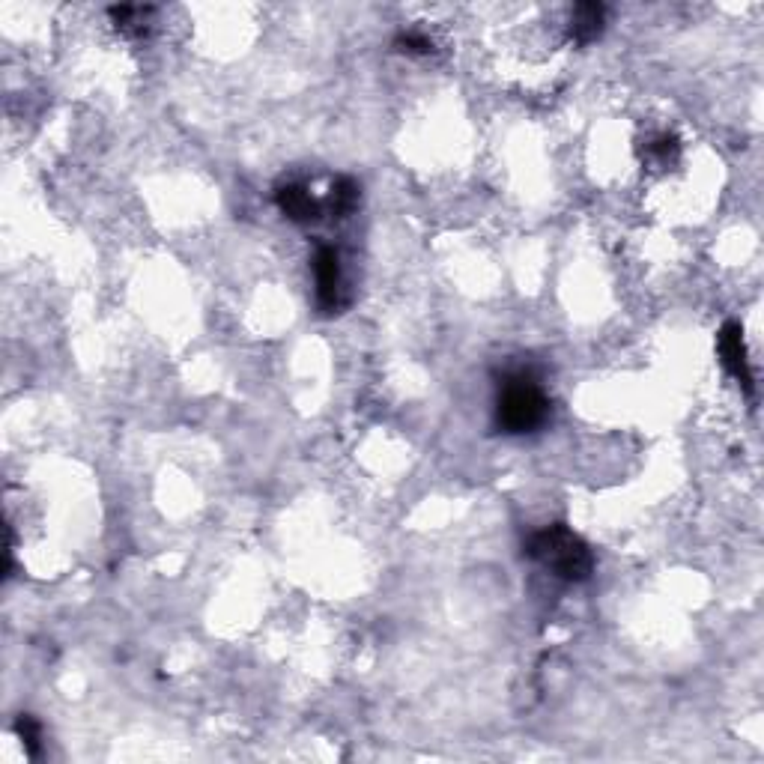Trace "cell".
<instances>
[{
	"label": "cell",
	"instance_id": "obj_2",
	"mask_svg": "<svg viewBox=\"0 0 764 764\" xmlns=\"http://www.w3.org/2000/svg\"><path fill=\"white\" fill-rule=\"evenodd\" d=\"M550 418V397L529 374H511L496 394V427L508 436L535 433Z\"/></svg>",
	"mask_w": 764,
	"mask_h": 764
},
{
	"label": "cell",
	"instance_id": "obj_11",
	"mask_svg": "<svg viewBox=\"0 0 764 764\" xmlns=\"http://www.w3.org/2000/svg\"><path fill=\"white\" fill-rule=\"evenodd\" d=\"M678 156V141L672 138V135H660V138H654L651 144H648V159H654V162H669V159H675Z\"/></svg>",
	"mask_w": 764,
	"mask_h": 764
},
{
	"label": "cell",
	"instance_id": "obj_7",
	"mask_svg": "<svg viewBox=\"0 0 764 764\" xmlns=\"http://www.w3.org/2000/svg\"><path fill=\"white\" fill-rule=\"evenodd\" d=\"M153 12H156L153 6H111L108 9L114 27L123 36H147V21Z\"/></svg>",
	"mask_w": 764,
	"mask_h": 764
},
{
	"label": "cell",
	"instance_id": "obj_10",
	"mask_svg": "<svg viewBox=\"0 0 764 764\" xmlns=\"http://www.w3.org/2000/svg\"><path fill=\"white\" fill-rule=\"evenodd\" d=\"M394 45H397V51H403V54H415V57H424V54H430L433 51V42L424 36V33H400L397 39H394Z\"/></svg>",
	"mask_w": 764,
	"mask_h": 764
},
{
	"label": "cell",
	"instance_id": "obj_1",
	"mask_svg": "<svg viewBox=\"0 0 764 764\" xmlns=\"http://www.w3.org/2000/svg\"><path fill=\"white\" fill-rule=\"evenodd\" d=\"M526 556L532 562H538L544 571H550L565 582H585L594 573L591 547L565 523H556V526H547V529L535 532L526 544Z\"/></svg>",
	"mask_w": 764,
	"mask_h": 764
},
{
	"label": "cell",
	"instance_id": "obj_6",
	"mask_svg": "<svg viewBox=\"0 0 764 764\" xmlns=\"http://www.w3.org/2000/svg\"><path fill=\"white\" fill-rule=\"evenodd\" d=\"M606 6L603 3H576L571 15V39L576 45H591L603 33Z\"/></svg>",
	"mask_w": 764,
	"mask_h": 764
},
{
	"label": "cell",
	"instance_id": "obj_3",
	"mask_svg": "<svg viewBox=\"0 0 764 764\" xmlns=\"http://www.w3.org/2000/svg\"><path fill=\"white\" fill-rule=\"evenodd\" d=\"M314 278H317V308L323 314H338L344 299V275H341V254L332 245H320L314 254Z\"/></svg>",
	"mask_w": 764,
	"mask_h": 764
},
{
	"label": "cell",
	"instance_id": "obj_4",
	"mask_svg": "<svg viewBox=\"0 0 764 764\" xmlns=\"http://www.w3.org/2000/svg\"><path fill=\"white\" fill-rule=\"evenodd\" d=\"M717 350L723 368L741 382L753 394V374H750V359H747V344H744V329L738 323H726L717 335Z\"/></svg>",
	"mask_w": 764,
	"mask_h": 764
},
{
	"label": "cell",
	"instance_id": "obj_5",
	"mask_svg": "<svg viewBox=\"0 0 764 764\" xmlns=\"http://www.w3.org/2000/svg\"><path fill=\"white\" fill-rule=\"evenodd\" d=\"M275 203L296 224H311V221H317L323 215V203L317 197H311V191H305L302 186H293V183L275 191Z\"/></svg>",
	"mask_w": 764,
	"mask_h": 764
},
{
	"label": "cell",
	"instance_id": "obj_8",
	"mask_svg": "<svg viewBox=\"0 0 764 764\" xmlns=\"http://www.w3.org/2000/svg\"><path fill=\"white\" fill-rule=\"evenodd\" d=\"M359 194H362V191H359V186H356V180H350V177L335 180L332 194H329V212H332L335 218H347V215L356 209Z\"/></svg>",
	"mask_w": 764,
	"mask_h": 764
},
{
	"label": "cell",
	"instance_id": "obj_9",
	"mask_svg": "<svg viewBox=\"0 0 764 764\" xmlns=\"http://www.w3.org/2000/svg\"><path fill=\"white\" fill-rule=\"evenodd\" d=\"M15 732H18V738H21L24 750H27L30 756H39V741H42V729H39V723H36L33 717L21 714V717H18V723H15Z\"/></svg>",
	"mask_w": 764,
	"mask_h": 764
}]
</instances>
